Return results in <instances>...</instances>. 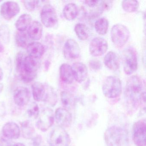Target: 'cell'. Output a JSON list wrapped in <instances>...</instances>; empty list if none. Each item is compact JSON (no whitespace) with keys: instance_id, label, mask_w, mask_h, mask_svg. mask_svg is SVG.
Masks as SVG:
<instances>
[{"instance_id":"1","label":"cell","mask_w":146,"mask_h":146,"mask_svg":"<svg viewBox=\"0 0 146 146\" xmlns=\"http://www.w3.org/2000/svg\"><path fill=\"white\" fill-rule=\"evenodd\" d=\"M16 61L17 72L23 82L30 83L36 78L38 65L35 59L21 52L17 54Z\"/></svg>"},{"instance_id":"2","label":"cell","mask_w":146,"mask_h":146,"mask_svg":"<svg viewBox=\"0 0 146 146\" xmlns=\"http://www.w3.org/2000/svg\"><path fill=\"white\" fill-rule=\"evenodd\" d=\"M125 94L127 99L133 105L145 103L146 93L143 82L140 77L131 76L128 79Z\"/></svg>"},{"instance_id":"3","label":"cell","mask_w":146,"mask_h":146,"mask_svg":"<svg viewBox=\"0 0 146 146\" xmlns=\"http://www.w3.org/2000/svg\"><path fill=\"white\" fill-rule=\"evenodd\" d=\"M103 94L110 99L117 98L121 95L122 86L121 80L114 76H109L105 78L102 86Z\"/></svg>"},{"instance_id":"4","label":"cell","mask_w":146,"mask_h":146,"mask_svg":"<svg viewBox=\"0 0 146 146\" xmlns=\"http://www.w3.org/2000/svg\"><path fill=\"white\" fill-rule=\"evenodd\" d=\"M130 33L129 29L122 24L113 25L111 29V36L112 42L118 48L123 47L129 38Z\"/></svg>"},{"instance_id":"5","label":"cell","mask_w":146,"mask_h":146,"mask_svg":"<svg viewBox=\"0 0 146 146\" xmlns=\"http://www.w3.org/2000/svg\"><path fill=\"white\" fill-rule=\"evenodd\" d=\"M104 139L108 146H121L124 140V132L120 127L111 126L105 131Z\"/></svg>"},{"instance_id":"6","label":"cell","mask_w":146,"mask_h":146,"mask_svg":"<svg viewBox=\"0 0 146 146\" xmlns=\"http://www.w3.org/2000/svg\"><path fill=\"white\" fill-rule=\"evenodd\" d=\"M124 71L126 75H131L136 71L138 66L136 52L131 48L125 49L123 53Z\"/></svg>"},{"instance_id":"7","label":"cell","mask_w":146,"mask_h":146,"mask_svg":"<svg viewBox=\"0 0 146 146\" xmlns=\"http://www.w3.org/2000/svg\"><path fill=\"white\" fill-rule=\"evenodd\" d=\"M49 142L50 146H68L70 139L65 130L58 126L52 131Z\"/></svg>"},{"instance_id":"8","label":"cell","mask_w":146,"mask_h":146,"mask_svg":"<svg viewBox=\"0 0 146 146\" xmlns=\"http://www.w3.org/2000/svg\"><path fill=\"white\" fill-rule=\"evenodd\" d=\"M41 20L46 28H53L58 23V17L56 10L50 4L45 5L42 9Z\"/></svg>"},{"instance_id":"9","label":"cell","mask_w":146,"mask_h":146,"mask_svg":"<svg viewBox=\"0 0 146 146\" xmlns=\"http://www.w3.org/2000/svg\"><path fill=\"white\" fill-rule=\"evenodd\" d=\"M36 123V126L40 130L46 131L52 127L54 123L53 111L50 108L43 109L39 114Z\"/></svg>"},{"instance_id":"10","label":"cell","mask_w":146,"mask_h":146,"mask_svg":"<svg viewBox=\"0 0 146 146\" xmlns=\"http://www.w3.org/2000/svg\"><path fill=\"white\" fill-rule=\"evenodd\" d=\"M146 124L145 120H141L134 124L132 130L133 141L137 146H146Z\"/></svg>"},{"instance_id":"11","label":"cell","mask_w":146,"mask_h":146,"mask_svg":"<svg viewBox=\"0 0 146 146\" xmlns=\"http://www.w3.org/2000/svg\"><path fill=\"white\" fill-rule=\"evenodd\" d=\"M108 48L107 41L104 38L100 36L94 38L90 44V52L94 57H99L105 54Z\"/></svg>"},{"instance_id":"12","label":"cell","mask_w":146,"mask_h":146,"mask_svg":"<svg viewBox=\"0 0 146 146\" xmlns=\"http://www.w3.org/2000/svg\"><path fill=\"white\" fill-rule=\"evenodd\" d=\"M63 53L67 60H74L79 58L81 49L78 43L73 39H69L66 42L63 48Z\"/></svg>"},{"instance_id":"13","label":"cell","mask_w":146,"mask_h":146,"mask_svg":"<svg viewBox=\"0 0 146 146\" xmlns=\"http://www.w3.org/2000/svg\"><path fill=\"white\" fill-rule=\"evenodd\" d=\"M19 4L15 1H7L1 5L0 13L2 17L7 20H10L20 12Z\"/></svg>"},{"instance_id":"14","label":"cell","mask_w":146,"mask_h":146,"mask_svg":"<svg viewBox=\"0 0 146 146\" xmlns=\"http://www.w3.org/2000/svg\"><path fill=\"white\" fill-rule=\"evenodd\" d=\"M83 4L84 11L91 17H98L105 11L103 1H85Z\"/></svg>"},{"instance_id":"15","label":"cell","mask_w":146,"mask_h":146,"mask_svg":"<svg viewBox=\"0 0 146 146\" xmlns=\"http://www.w3.org/2000/svg\"><path fill=\"white\" fill-rule=\"evenodd\" d=\"M31 93L29 89L23 87L17 88L13 94V100L17 106H24L29 102Z\"/></svg>"},{"instance_id":"16","label":"cell","mask_w":146,"mask_h":146,"mask_svg":"<svg viewBox=\"0 0 146 146\" xmlns=\"http://www.w3.org/2000/svg\"><path fill=\"white\" fill-rule=\"evenodd\" d=\"M55 118L58 126L64 129L69 127L72 121V117L70 113L68 110L62 108H59L56 109Z\"/></svg>"},{"instance_id":"17","label":"cell","mask_w":146,"mask_h":146,"mask_svg":"<svg viewBox=\"0 0 146 146\" xmlns=\"http://www.w3.org/2000/svg\"><path fill=\"white\" fill-rule=\"evenodd\" d=\"M74 79L77 82L82 83L87 78L88 70L87 66L81 62H76L71 66Z\"/></svg>"},{"instance_id":"18","label":"cell","mask_w":146,"mask_h":146,"mask_svg":"<svg viewBox=\"0 0 146 146\" xmlns=\"http://www.w3.org/2000/svg\"><path fill=\"white\" fill-rule=\"evenodd\" d=\"M3 135L9 139H17L20 137L21 130L19 126L14 122L6 123L2 128Z\"/></svg>"},{"instance_id":"19","label":"cell","mask_w":146,"mask_h":146,"mask_svg":"<svg viewBox=\"0 0 146 146\" xmlns=\"http://www.w3.org/2000/svg\"><path fill=\"white\" fill-rule=\"evenodd\" d=\"M48 85L40 82H35L32 85V94L34 100L37 102L46 101Z\"/></svg>"},{"instance_id":"20","label":"cell","mask_w":146,"mask_h":146,"mask_svg":"<svg viewBox=\"0 0 146 146\" xmlns=\"http://www.w3.org/2000/svg\"><path fill=\"white\" fill-rule=\"evenodd\" d=\"M26 48L29 56L35 59L40 58L45 53L44 46L39 42H31L29 43Z\"/></svg>"},{"instance_id":"21","label":"cell","mask_w":146,"mask_h":146,"mask_svg":"<svg viewBox=\"0 0 146 146\" xmlns=\"http://www.w3.org/2000/svg\"><path fill=\"white\" fill-rule=\"evenodd\" d=\"M43 28L40 23L35 21L31 23L28 28L27 34L29 38L35 40H39L41 38Z\"/></svg>"},{"instance_id":"22","label":"cell","mask_w":146,"mask_h":146,"mask_svg":"<svg viewBox=\"0 0 146 146\" xmlns=\"http://www.w3.org/2000/svg\"><path fill=\"white\" fill-rule=\"evenodd\" d=\"M105 65L111 70L116 71L119 68V60L117 54L113 52H108L104 57Z\"/></svg>"},{"instance_id":"23","label":"cell","mask_w":146,"mask_h":146,"mask_svg":"<svg viewBox=\"0 0 146 146\" xmlns=\"http://www.w3.org/2000/svg\"><path fill=\"white\" fill-rule=\"evenodd\" d=\"M60 76L62 81L66 84H71L74 80L71 66L67 64H63L60 68Z\"/></svg>"},{"instance_id":"24","label":"cell","mask_w":146,"mask_h":146,"mask_svg":"<svg viewBox=\"0 0 146 146\" xmlns=\"http://www.w3.org/2000/svg\"><path fill=\"white\" fill-rule=\"evenodd\" d=\"M78 7L75 3H70L65 6L63 10L64 17L67 20H74L78 15Z\"/></svg>"},{"instance_id":"25","label":"cell","mask_w":146,"mask_h":146,"mask_svg":"<svg viewBox=\"0 0 146 146\" xmlns=\"http://www.w3.org/2000/svg\"><path fill=\"white\" fill-rule=\"evenodd\" d=\"M32 17L29 14H24L21 15L17 20L15 26L19 31H25L30 25Z\"/></svg>"},{"instance_id":"26","label":"cell","mask_w":146,"mask_h":146,"mask_svg":"<svg viewBox=\"0 0 146 146\" xmlns=\"http://www.w3.org/2000/svg\"><path fill=\"white\" fill-rule=\"evenodd\" d=\"M60 97L61 102L64 108L69 110L74 107L76 100L74 96L70 93L67 91H63L60 94Z\"/></svg>"},{"instance_id":"27","label":"cell","mask_w":146,"mask_h":146,"mask_svg":"<svg viewBox=\"0 0 146 146\" xmlns=\"http://www.w3.org/2000/svg\"><path fill=\"white\" fill-rule=\"evenodd\" d=\"M96 31L101 35H104L107 33L109 27V22L105 18H101L95 23Z\"/></svg>"},{"instance_id":"28","label":"cell","mask_w":146,"mask_h":146,"mask_svg":"<svg viewBox=\"0 0 146 146\" xmlns=\"http://www.w3.org/2000/svg\"><path fill=\"white\" fill-rule=\"evenodd\" d=\"M21 129L23 136L26 139H31L35 133V128L29 121H24L21 124Z\"/></svg>"},{"instance_id":"29","label":"cell","mask_w":146,"mask_h":146,"mask_svg":"<svg viewBox=\"0 0 146 146\" xmlns=\"http://www.w3.org/2000/svg\"><path fill=\"white\" fill-rule=\"evenodd\" d=\"M75 31L80 40H85L88 38L89 31L88 27L84 24H77L75 27Z\"/></svg>"},{"instance_id":"30","label":"cell","mask_w":146,"mask_h":146,"mask_svg":"<svg viewBox=\"0 0 146 146\" xmlns=\"http://www.w3.org/2000/svg\"><path fill=\"white\" fill-rule=\"evenodd\" d=\"M28 34L25 31H17L15 35V40L17 45L20 47H27L29 42Z\"/></svg>"},{"instance_id":"31","label":"cell","mask_w":146,"mask_h":146,"mask_svg":"<svg viewBox=\"0 0 146 146\" xmlns=\"http://www.w3.org/2000/svg\"><path fill=\"white\" fill-rule=\"evenodd\" d=\"M139 6V3L137 1L125 0L123 1L122 3L123 9L127 12L132 13L136 11L138 9Z\"/></svg>"},{"instance_id":"32","label":"cell","mask_w":146,"mask_h":146,"mask_svg":"<svg viewBox=\"0 0 146 146\" xmlns=\"http://www.w3.org/2000/svg\"><path fill=\"white\" fill-rule=\"evenodd\" d=\"M0 37L6 44H8L10 41L11 33L9 27L5 24L0 26Z\"/></svg>"},{"instance_id":"33","label":"cell","mask_w":146,"mask_h":146,"mask_svg":"<svg viewBox=\"0 0 146 146\" xmlns=\"http://www.w3.org/2000/svg\"><path fill=\"white\" fill-rule=\"evenodd\" d=\"M27 113L29 117L31 118L35 119L38 117L40 114V110L37 104L35 102L31 103L28 108Z\"/></svg>"},{"instance_id":"34","label":"cell","mask_w":146,"mask_h":146,"mask_svg":"<svg viewBox=\"0 0 146 146\" xmlns=\"http://www.w3.org/2000/svg\"><path fill=\"white\" fill-rule=\"evenodd\" d=\"M40 1H23L25 8L30 12L33 11L38 5Z\"/></svg>"},{"instance_id":"35","label":"cell","mask_w":146,"mask_h":146,"mask_svg":"<svg viewBox=\"0 0 146 146\" xmlns=\"http://www.w3.org/2000/svg\"><path fill=\"white\" fill-rule=\"evenodd\" d=\"M102 65L100 61L95 60H90L89 62V66L90 68L94 71H98L100 70L102 67Z\"/></svg>"},{"instance_id":"36","label":"cell","mask_w":146,"mask_h":146,"mask_svg":"<svg viewBox=\"0 0 146 146\" xmlns=\"http://www.w3.org/2000/svg\"><path fill=\"white\" fill-rule=\"evenodd\" d=\"M14 143L8 139L2 138L0 140V146H14Z\"/></svg>"},{"instance_id":"37","label":"cell","mask_w":146,"mask_h":146,"mask_svg":"<svg viewBox=\"0 0 146 146\" xmlns=\"http://www.w3.org/2000/svg\"><path fill=\"white\" fill-rule=\"evenodd\" d=\"M50 62L48 60H46L45 63V69L47 71L49 68V66H50Z\"/></svg>"},{"instance_id":"38","label":"cell","mask_w":146,"mask_h":146,"mask_svg":"<svg viewBox=\"0 0 146 146\" xmlns=\"http://www.w3.org/2000/svg\"><path fill=\"white\" fill-rule=\"evenodd\" d=\"M4 77V73L1 67H0V82L2 81Z\"/></svg>"},{"instance_id":"39","label":"cell","mask_w":146,"mask_h":146,"mask_svg":"<svg viewBox=\"0 0 146 146\" xmlns=\"http://www.w3.org/2000/svg\"><path fill=\"white\" fill-rule=\"evenodd\" d=\"M14 146H26L23 143H14Z\"/></svg>"},{"instance_id":"40","label":"cell","mask_w":146,"mask_h":146,"mask_svg":"<svg viewBox=\"0 0 146 146\" xmlns=\"http://www.w3.org/2000/svg\"><path fill=\"white\" fill-rule=\"evenodd\" d=\"M4 87V85H3V84L0 83V94L3 91Z\"/></svg>"},{"instance_id":"41","label":"cell","mask_w":146,"mask_h":146,"mask_svg":"<svg viewBox=\"0 0 146 146\" xmlns=\"http://www.w3.org/2000/svg\"><path fill=\"white\" fill-rule=\"evenodd\" d=\"M3 49H4V48H3L1 42L0 41V53L1 52L3 51Z\"/></svg>"},{"instance_id":"42","label":"cell","mask_w":146,"mask_h":146,"mask_svg":"<svg viewBox=\"0 0 146 146\" xmlns=\"http://www.w3.org/2000/svg\"><path fill=\"white\" fill-rule=\"evenodd\" d=\"M1 1H0V2H1Z\"/></svg>"}]
</instances>
